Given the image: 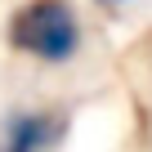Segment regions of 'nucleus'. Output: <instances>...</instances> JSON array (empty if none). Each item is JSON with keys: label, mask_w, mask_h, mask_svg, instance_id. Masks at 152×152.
Here are the masks:
<instances>
[{"label": "nucleus", "mask_w": 152, "mask_h": 152, "mask_svg": "<svg viewBox=\"0 0 152 152\" xmlns=\"http://www.w3.org/2000/svg\"><path fill=\"white\" fill-rule=\"evenodd\" d=\"M5 40L14 54L45 63V67H63L81 54L85 45V27L72 0H23L9 14Z\"/></svg>", "instance_id": "1"}, {"label": "nucleus", "mask_w": 152, "mask_h": 152, "mask_svg": "<svg viewBox=\"0 0 152 152\" xmlns=\"http://www.w3.org/2000/svg\"><path fill=\"white\" fill-rule=\"evenodd\" d=\"M67 134V121L49 107H18L0 121V152H54Z\"/></svg>", "instance_id": "2"}, {"label": "nucleus", "mask_w": 152, "mask_h": 152, "mask_svg": "<svg viewBox=\"0 0 152 152\" xmlns=\"http://www.w3.org/2000/svg\"><path fill=\"white\" fill-rule=\"evenodd\" d=\"M99 5H107V9H121V5H130V0H99Z\"/></svg>", "instance_id": "3"}]
</instances>
